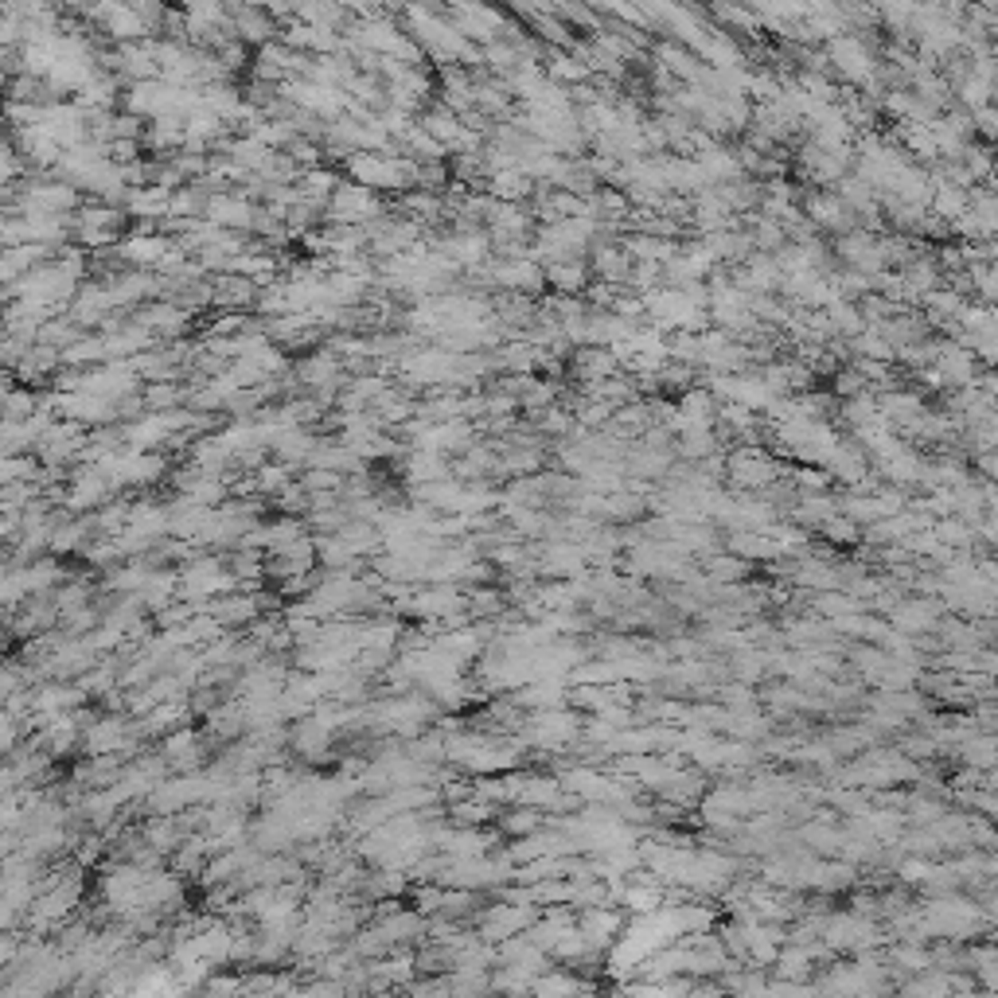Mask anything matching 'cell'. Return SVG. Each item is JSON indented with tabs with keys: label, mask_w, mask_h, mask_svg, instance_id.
I'll list each match as a JSON object with an SVG mask.
<instances>
[{
	"label": "cell",
	"mask_w": 998,
	"mask_h": 998,
	"mask_svg": "<svg viewBox=\"0 0 998 998\" xmlns=\"http://www.w3.org/2000/svg\"><path fill=\"white\" fill-rule=\"evenodd\" d=\"M499 831L503 835H531V831H538V823H543V819H538V812H535V804L531 807H511V812H499Z\"/></svg>",
	"instance_id": "2"
},
{
	"label": "cell",
	"mask_w": 998,
	"mask_h": 998,
	"mask_svg": "<svg viewBox=\"0 0 998 998\" xmlns=\"http://www.w3.org/2000/svg\"><path fill=\"white\" fill-rule=\"evenodd\" d=\"M254 488H262V491H274V496H281V491L289 488V472H285L281 464H265V468H257Z\"/></svg>",
	"instance_id": "3"
},
{
	"label": "cell",
	"mask_w": 998,
	"mask_h": 998,
	"mask_svg": "<svg viewBox=\"0 0 998 998\" xmlns=\"http://www.w3.org/2000/svg\"><path fill=\"white\" fill-rule=\"evenodd\" d=\"M535 924V909L523 905H491L484 917H480V936L484 940H511V936H523V929Z\"/></svg>",
	"instance_id": "1"
}]
</instances>
